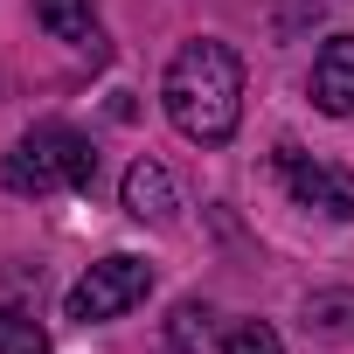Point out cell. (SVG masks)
Masks as SVG:
<instances>
[{
    "mask_svg": "<svg viewBox=\"0 0 354 354\" xmlns=\"http://www.w3.org/2000/svg\"><path fill=\"white\" fill-rule=\"evenodd\" d=\"M160 104L174 118V132L195 139V146H223L243 118V63L230 42L202 35V42H181L160 77Z\"/></svg>",
    "mask_w": 354,
    "mask_h": 354,
    "instance_id": "1",
    "label": "cell"
},
{
    "mask_svg": "<svg viewBox=\"0 0 354 354\" xmlns=\"http://www.w3.org/2000/svg\"><path fill=\"white\" fill-rule=\"evenodd\" d=\"M8 188L15 195H49V188H97V153H91V139L84 132H70V125H35L15 153H8Z\"/></svg>",
    "mask_w": 354,
    "mask_h": 354,
    "instance_id": "2",
    "label": "cell"
},
{
    "mask_svg": "<svg viewBox=\"0 0 354 354\" xmlns=\"http://www.w3.org/2000/svg\"><path fill=\"white\" fill-rule=\"evenodd\" d=\"M146 292H153V264L118 250V257L91 264V271L70 285V319H84V326H97V319H118V313H132Z\"/></svg>",
    "mask_w": 354,
    "mask_h": 354,
    "instance_id": "3",
    "label": "cell"
},
{
    "mask_svg": "<svg viewBox=\"0 0 354 354\" xmlns=\"http://www.w3.org/2000/svg\"><path fill=\"white\" fill-rule=\"evenodd\" d=\"M278 174H285V188H292L299 209H319V216H333V223H354V174H340V167H326V160H306L299 146L278 153Z\"/></svg>",
    "mask_w": 354,
    "mask_h": 354,
    "instance_id": "4",
    "label": "cell"
},
{
    "mask_svg": "<svg viewBox=\"0 0 354 354\" xmlns=\"http://www.w3.org/2000/svg\"><path fill=\"white\" fill-rule=\"evenodd\" d=\"M313 104L326 118H354V35H333L313 56Z\"/></svg>",
    "mask_w": 354,
    "mask_h": 354,
    "instance_id": "5",
    "label": "cell"
},
{
    "mask_svg": "<svg viewBox=\"0 0 354 354\" xmlns=\"http://www.w3.org/2000/svg\"><path fill=\"white\" fill-rule=\"evenodd\" d=\"M174 209H181V195H174V174L160 160H132L125 167V216L132 223H174Z\"/></svg>",
    "mask_w": 354,
    "mask_h": 354,
    "instance_id": "6",
    "label": "cell"
},
{
    "mask_svg": "<svg viewBox=\"0 0 354 354\" xmlns=\"http://www.w3.org/2000/svg\"><path fill=\"white\" fill-rule=\"evenodd\" d=\"M35 21H42L56 42L104 56V35H97V21H91V0H35Z\"/></svg>",
    "mask_w": 354,
    "mask_h": 354,
    "instance_id": "7",
    "label": "cell"
},
{
    "mask_svg": "<svg viewBox=\"0 0 354 354\" xmlns=\"http://www.w3.org/2000/svg\"><path fill=\"white\" fill-rule=\"evenodd\" d=\"M209 319H216V313L195 306V299L174 306V319H167V347H174V354H216V326H209Z\"/></svg>",
    "mask_w": 354,
    "mask_h": 354,
    "instance_id": "8",
    "label": "cell"
},
{
    "mask_svg": "<svg viewBox=\"0 0 354 354\" xmlns=\"http://www.w3.org/2000/svg\"><path fill=\"white\" fill-rule=\"evenodd\" d=\"M0 354H49V340H42V326L28 313L0 306Z\"/></svg>",
    "mask_w": 354,
    "mask_h": 354,
    "instance_id": "9",
    "label": "cell"
},
{
    "mask_svg": "<svg viewBox=\"0 0 354 354\" xmlns=\"http://www.w3.org/2000/svg\"><path fill=\"white\" fill-rule=\"evenodd\" d=\"M223 354H285V347H278V333H271L264 319H236V326L223 333Z\"/></svg>",
    "mask_w": 354,
    "mask_h": 354,
    "instance_id": "10",
    "label": "cell"
}]
</instances>
